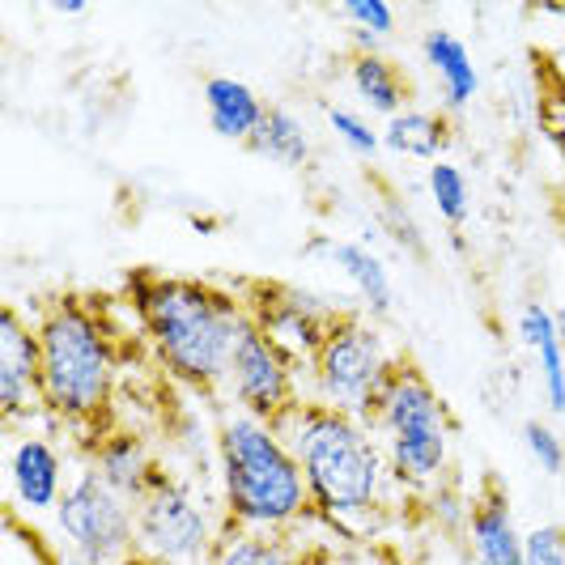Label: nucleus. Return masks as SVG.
Returning <instances> with one entry per match:
<instances>
[{
	"instance_id": "nucleus-1",
	"label": "nucleus",
	"mask_w": 565,
	"mask_h": 565,
	"mask_svg": "<svg viewBox=\"0 0 565 565\" xmlns=\"http://www.w3.org/2000/svg\"><path fill=\"white\" fill-rule=\"evenodd\" d=\"M124 294L158 370L183 392L217 396L226 387L230 353L252 323L243 298L204 277H167L149 268L128 273Z\"/></svg>"
},
{
	"instance_id": "nucleus-2",
	"label": "nucleus",
	"mask_w": 565,
	"mask_h": 565,
	"mask_svg": "<svg viewBox=\"0 0 565 565\" xmlns=\"http://www.w3.org/2000/svg\"><path fill=\"white\" fill-rule=\"evenodd\" d=\"M294 447L311 489L315 519L340 536H366L379 527L392 502V472L379 434L344 408L307 399L285 425H277Z\"/></svg>"
},
{
	"instance_id": "nucleus-3",
	"label": "nucleus",
	"mask_w": 565,
	"mask_h": 565,
	"mask_svg": "<svg viewBox=\"0 0 565 565\" xmlns=\"http://www.w3.org/2000/svg\"><path fill=\"white\" fill-rule=\"evenodd\" d=\"M43 358V417L73 429L85 447L115 425L119 332L111 315L85 294H60L34 315Z\"/></svg>"
},
{
	"instance_id": "nucleus-4",
	"label": "nucleus",
	"mask_w": 565,
	"mask_h": 565,
	"mask_svg": "<svg viewBox=\"0 0 565 565\" xmlns=\"http://www.w3.org/2000/svg\"><path fill=\"white\" fill-rule=\"evenodd\" d=\"M213 455L226 532L294 536L302 523L315 519L302 463L277 425L230 408L217 422Z\"/></svg>"
},
{
	"instance_id": "nucleus-5",
	"label": "nucleus",
	"mask_w": 565,
	"mask_h": 565,
	"mask_svg": "<svg viewBox=\"0 0 565 565\" xmlns=\"http://www.w3.org/2000/svg\"><path fill=\"white\" fill-rule=\"evenodd\" d=\"M358 422L379 434L396 489H408V493L443 489L451 472L455 417L451 404L413 358H399L392 379L370 399V408Z\"/></svg>"
},
{
	"instance_id": "nucleus-6",
	"label": "nucleus",
	"mask_w": 565,
	"mask_h": 565,
	"mask_svg": "<svg viewBox=\"0 0 565 565\" xmlns=\"http://www.w3.org/2000/svg\"><path fill=\"white\" fill-rule=\"evenodd\" d=\"M222 536H226L222 510H213L196 481L174 477L167 468L137 502V553L153 565L209 562Z\"/></svg>"
},
{
	"instance_id": "nucleus-7",
	"label": "nucleus",
	"mask_w": 565,
	"mask_h": 565,
	"mask_svg": "<svg viewBox=\"0 0 565 565\" xmlns=\"http://www.w3.org/2000/svg\"><path fill=\"white\" fill-rule=\"evenodd\" d=\"M399 358L404 353L387 349V337L379 332V323L370 315L340 311V319L332 323L328 340H323V349L315 353V362L307 366L311 399L362 417L370 408V399L379 396L383 383L392 379Z\"/></svg>"
},
{
	"instance_id": "nucleus-8",
	"label": "nucleus",
	"mask_w": 565,
	"mask_h": 565,
	"mask_svg": "<svg viewBox=\"0 0 565 565\" xmlns=\"http://www.w3.org/2000/svg\"><path fill=\"white\" fill-rule=\"evenodd\" d=\"M56 532L68 557L85 565H124L137 557V502L115 493L94 468H82L56 507Z\"/></svg>"
},
{
	"instance_id": "nucleus-9",
	"label": "nucleus",
	"mask_w": 565,
	"mask_h": 565,
	"mask_svg": "<svg viewBox=\"0 0 565 565\" xmlns=\"http://www.w3.org/2000/svg\"><path fill=\"white\" fill-rule=\"evenodd\" d=\"M222 392L234 404V413H247V417L268 425H285L311 399L302 392V366L289 362L255 323L243 328V337L230 353L226 387Z\"/></svg>"
},
{
	"instance_id": "nucleus-10",
	"label": "nucleus",
	"mask_w": 565,
	"mask_h": 565,
	"mask_svg": "<svg viewBox=\"0 0 565 565\" xmlns=\"http://www.w3.org/2000/svg\"><path fill=\"white\" fill-rule=\"evenodd\" d=\"M238 298H243L247 319H252L255 328L302 370L315 362V353L323 349L332 323L340 319V307H332L323 294L302 289V285L247 281L238 289Z\"/></svg>"
},
{
	"instance_id": "nucleus-11",
	"label": "nucleus",
	"mask_w": 565,
	"mask_h": 565,
	"mask_svg": "<svg viewBox=\"0 0 565 565\" xmlns=\"http://www.w3.org/2000/svg\"><path fill=\"white\" fill-rule=\"evenodd\" d=\"M0 417L4 425H34L43 417V358L39 328L22 307H0Z\"/></svg>"
},
{
	"instance_id": "nucleus-12",
	"label": "nucleus",
	"mask_w": 565,
	"mask_h": 565,
	"mask_svg": "<svg viewBox=\"0 0 565 565\" xmlns=\"http://www.w3.org/2000/svg\"><path fill=\"white\" fill-rule=\"evenodd\" d=\"M463 536H468L477 565H527V532L519 527L514 507L498 477H489L477 489V498H468Z\"/></svg>"
},
{
	"instance_id": "nucleus-13",
	"label": "nucleus",
	"mask_w": 565,
	"mask_h": 565,
	"mask_svg": "<svg viewBox=\"0 0 565 565\" xmlns=\"http://www.w3.org/2000/svg\"><path fill=\"white\" fill-rule=\"evenodd\" d=\"M9 484H13V502L26 514H56L60 498L68 493L56 438L34 434V429L22 434L9 451Z\"/></svg>"
},
{
	"instance_id": "nucleus-14",
	"label": "nucleus",
	"mask_w": 565,
	"mask_h": 565,
	"mask_svg": "<svg viewBox=\"0 0 565 565\" xmlns=\"http://www.w3.org/2000/svg\"><path fill=\"white\" fill-rule=\"evenodd\" d=\"M85 468H94L128 502H141L145 489L158 481V472H162V463H158V455L149 451L145 434L128 429V425H111L107 434H98L85 447Z\"/></svg>"
},
{
	"instance_id": "nucleus-15",
	"label": "nucleus",
	"mask_w": 565,
	"mask_h": 565,
	"mask_svg": "<svg viewBox=\"0 0 565 565\" xmlns=\"http://www.w3.org/2000/svg\"><path fill=\"white\" fill-rule=\"evenodd\" d=\"M422 60L425 68L434 73L438 82V94H443V111L455 115L463 111L477 94H481V68L468 52V43L455 34V30H425L422 34Z\"/></svg>"
},
{
	"instance_id": "nucleus-16",
	"label": "nucleus",
	"mask_w": 565,
	"mask_h": 565,
	"mask_svg": "<svg viewBox=\"0 0 565 565\" xmlns=\"http://www.w3.org/2000/svg\"><path fill=\"white\" fill-rule=\"evenodd\" d=\"M268 107H273V103H264L243 77L213 73V77L204 82V115H209V128H213L222 141L252 145V137L259 132Z\"/></svg>"
},
{
	"instance_id": "nucleus-17",
	"label": "nucleus",
	"mask_w": 565,
	"mask_h": 565,
	"mask_svg": "<svg viewBox=\"0 0 565 565\" xmlns=\"http://www.w3.org/2000/svg\"><path fill=\"white\" fill-rule=\"evenodd\" d=\"M514 332H519V340L536 353L544 408L562 417L565 413V340L557 337L553 307H544V302H527V307L519 311V319H514Z\"/></svg>"
},
{
	"instance_id": "nucleus-18",
	"label": "nucleus",
	"mask_w": 565,
	"mask_h": 565,
	"mask_svg": "<svg viewBox=\"0 0 565 565\" xmlns=\"http://www.w3.org/2000/svg\"><path fill=\"white\" fill-rule=\"evenodd\" d=\"M328 259L337 264V273L349 281V289L362 298V311L370 319H387L392 307H396V285H392V273L383 264V255L374 252L362 238H332V252Z\"/></svg>"
},
{
	"instance_id": "nucleus-19",
	"label": "nucleus",
	"mask_w": 565,
	"mask_h": 565,
	"mask_svg": "<svg viewBox=\"0 0 565 565\" xmlns=\"http://www.w3.org/2000/svg\"><path fill=\"white\" fill-rule=\"evenodd\" d=\"M349 89L358 94V103L366 111L383 115V119H396L413 103V85L404 77V68L383 52H353L349 56Z\"/></svg>"
},
{
	"instance_id": "nucleus-20",
	"label": "nucleus",
	"mask_w": 565,
	"mask_h": 565,
	"mask_svg": "<svg viewBox=\"0 0 565 565\" xmlns=\"http://www.w3.org/2000/svg\"><path fill=\"white\" fill-rule=\"evenodd\" d=\"M383 149H392L399 158H422V162H443L451 149V115L408 107L404 115L383 124Z\"/></svg>"
},
{
	"instance_id": "nucleus-21",
	"label": "nucleus",
	"mask_w": 565,
	"mask_h": 565,
	"mask_svg": "<svg viewBox=\"0 0 565 565\" xmlns=\"http://www.w3.org/2000/svg\"><path fill=\"white\" fill-rule=\"evenodd\" d=\"M247 149L259 153V158H268V162H277V167H285V170L311 167V158H315L311 128L289 111V107H277V103L268 107V115H264V124H259V132L252 137Z\"/></svg>"
},
{
	"instance_id": "nucleus-22",
	"label": "nucleus",
	"mask_w": 565,
	"mask_h": 565,
	"mask_svg": "<svg viewBox=\"0 0 565 565\" xmlns=\"http://www.w3.org/2000/svg\"><path fill=\"white\" fill-rule=\"evenodd\" d=\"M213 565H311V548L294 544V536L268 532H226L213 548Z\"/></svg>"
},
{
	"instance_id": "nucleus-23",
	"label": "nucleus",
	"mask_w": 565,
	"mask_h": 565,
	"mask_svg": "<svg viewBox=\"0 0 565 565\" xmlns=\"http://www.w3.org/2000/svg\"><path fill=\"white\" fill-rule=\"evenodd\" d=\"M425 188H429V200H434V209H438V217L447 226L459 230L468 222V213H472V188H468V174L455 167L451 158H443V162H434V167L425 170Z\"/></svg>"
},
{
	"instance_id": "nucleus-24",
	"label": "nucleus",
	"mask_w": 565,
	"mask_h": 565,
	"mask_svg": "<svg viewBox=\"0 0 565 565\" xmlns=\"http://www.w3.org/2000/svg\"><path fill=\"white\" fill-rule=\"evenodd\" d=\"M548 68H540V94H536V111L540 128H544V141L553 145V153L562 158L565 167V73L557 56L544 60Z\"/></svg>"
},
{
	"instance_id": "nucleus-25",
	"label": "nucleus",
	"mask_w": 565,
	"mask_h": 565,
	"mask_svg": "<svg viewBox=\"0 0 565 565\" xmlns=\"http://www.w3.org/2000/svg\"><path fill=\"white\" fill-rule=\"evenodd\" d=\"M323 119H328L332 137H337L349 153H358V158H379V153H383V128H374L366 111L328 103V107H323Z\"/></svg>"
},
{
	"instance_id": "nucleus-26",
	"label": "nucleus",
	"mask_w": 565,
	"mask_h": 565,
	"mask_svg": "<svg viewBox=\"0 0 565 565\" xmlns=\"http://www.w3.org/2000/svg\"><path fill=\"white\" fill-rule=\"evenodd\" d=\"M523 451L532 455V463L544 477H562L565 472V438L553 429V422H544V417L523 422Z\"/></svg>"
},
{
	"instance_id": "nucleus-27",
	"label": "nucleus",
	"mask_w": 565,
	"mask_h": 565,
	"mask_svg": "<svg viewBox=\"0 0 565 565\" xmlns=\"http://www.w3.org/2000/svg\"><path fill=\"white\" fill-rule=\"evenodd\" d=\"M340 13L353 26V34H366V39H379V43L396 30V9L387 0H344Z\"/></svg>"
},
{
	"instance_id": "nucleus-28",
	"label": "nucleus",
	"mask_w": 565,
	"mask_h": 565,
	"mask_svg": "<svg viewBox=\"0 0 565 565\" xmlns=\"http://www.w3.org/2000/svg\"><path fill=\"white\" fill-rule=\"evenodd\" d=\"M527 565H565V527L544 523L527 532Z\"/></svg>"
},
{
	"instance_id": "nucleus-29",
	"label": "nucleus",
	"mask_w": 565,
	"mask_h": 565,
	"mask_svg": "<svg viewBox=\"0 0 565 565\" xmlns=\"http://www.w3.org/2000/svg\"><path fill=\"white\" fill-rule=\"evenodd\" d=\"M383 226L396 238V247H404V252H413V255H425V234H422V226L413 222V213H404L399 204H387Z\"/></svg>"
},
{
	"instance_id": "nucleus-30",
	"label": "nucleus",
	"mask_w": 565,
	"mask_h": 565,
	"mask_svg": "<svg viewBox=\"0 0 565 565\" xmlns=\"http://www.w3.org/2000/svg\"><path fill=\"white\" fill-rule=\"evenodd\" d=\"M52 9H56L60 18H82V13L89 9V4H85V0H56Z\"/></svg>"
},
{
	"instance_id": "nucleus-31",
	"label": "nucleus",
	"mask_w": 565,
	"mask_h": 565,
	"mask_svg": "<svg viewBox=\"0 0 565 565\" xmlns=\"http://www.w3.org/2000/svg\"><path fill=\"white\" fill-rule=\"evenodd\" d=\"M553 319H557V337L565 340V307H553Z\"/></svg>"
},
{
	"instance_id": "nucleus-32",
	"label": "nucleus",
	"mask_w": 565,
	"mask_h": 565,
	"mask_svg": "<svg viewBox=\"0 0 565 565\" xmlns=\"http://www.w3.org/2000/svg\"><path fill=\"white\" fill-rule=\"evenodd\" d=\"M557 226H562V234H565V196H562V204H557Z\"/></svg>"
},
{
	"instance_id": "nucleus-33",
	"label": "nucleus",
	"mask_w": 565,
	"mask_h": 565,
	"mask_svg": "<svg viewBox=\"0 0 565 565\" xmlns=\"http://www.w3.org/2000/svg\"><path fill=\"white\" fill-rule=\"evenodd\" d=\"M124 565H153V562H149V557H141V553H137V557H128V562H124Z\"/></svg>"
},
{
	"instance_id": "nucleus-34",
	"label": "nucleus",
	"mask_w": 565,
	"mask_h": 565,
	"mask_svg": "<svg viewBox=\"0 0 565 565\" xmlns=\"http://www.w3.org/2000/svg\"><path fill=\"white\" fill-rule=\"evenodd\" d=\"M60 565H85V562H82V557H64Z\"/></svg>"
},
{
	"instance_id": "nucleus-35",
	"label": "nucleus",
	"mask_w": 565,
	"mask_h": 565,
	"mask_svg": "<svg viewBox=\"0 0 565 565\" xmlns=\"http://www.w3.org/2000/svg\"><path fill=\"white\" fill-rule=\"evenodd\" d=\"M557 64H562V73H565V43H562V56H557Z\"/></svg>"
},
{
	"instance_id": "nucleus-36",
	"label": "nucleus",
	"mask_w": 565,
	"mask_h": 565,
	"mask_svg": "<svg viewBox=\"0 0 565 565\" xmlns=\"http://www.w3.org/2000/svg\"><path fill=\"white\" fill-rule=\"evenodd\" d=\"M383 565H399V562H383Z\"/></svg>"
},
{
	"instance_id": "nucleus-37",
	"label": "nucleus",
	"mask_w": 565,
	"mask_h": 565,
	"mask_svg": "<svg viewBox=\"0 0 565 565\" xmlns=\"http://www.w3.org/2000/svg\"><path fill=\"white\" fill-rule=\"evenodd\" d=\"M557 13H562V18H565V9H557Z\"/></svg>"
}]
</instances>
